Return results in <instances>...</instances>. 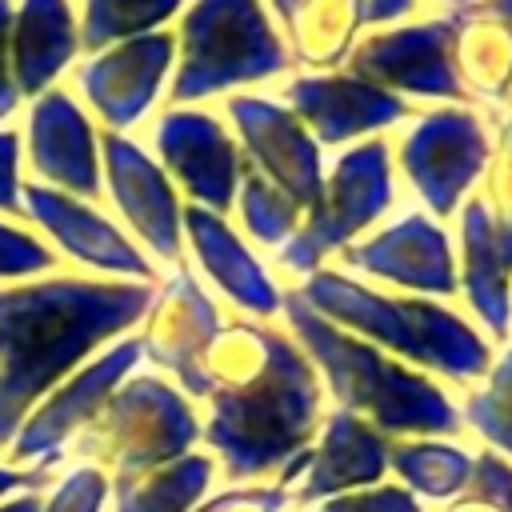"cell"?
<instances>
[{"mask_svg":"<svg viewBox=\"0 0 512 512\" xmlns=\"http://www.w3.org/2000/svg\"><path fill=\"white\" fill-rule=\"evenodd\" d=\"M292 64L264 0H192L176 28L168 100L188 108L204 96L260 84Z\"/></svg>","mask_w":512,"mask_h":512,"instance_id":"obj_5","label":"cell"},{"mask_svg":"<svg viewBox=\"0 0 512 512\" xmlns=\"http://www.w3.org/2000/svg\"><path fill=\"white\" fill-rule=\"evenodd\" d=\"M184 0H84L80 4V48L100 52L120 40H136L160 32Z\"/></svg>","mask_w":512,"mask_h":512,"instance_id":"obj_23","label":"cell"},{"mask_svg":"<svg viewBox=\"0 0 512 512\" xmlns=\"http://www.w3.org/2000/svg\"><path fill=\"white\" fill-rule=\"evenodd\" d=\"M144 356L140 336L116 340L108 352H100L96 360L80 364L68 380H60L24 420L20 436H16V456H32V452H48L56 448L76 424L96 420V412L108 404V396L124 384V376L132 372V364Z\"/></svg>","mask_w":512,"mask_h":512,"instance_id":"obj_18","label":"cell"},{"mask_svg":"<svg viewBox=\"0 0 512 512\" xmlns=\"http://www.w3.org/2000/svg\"><path fill=\"white\" fill-rule=\"evenodd\" d=\"M472 480H476V492L496 500L500 512H512V468L496 456H480L476 468H472Z\"/></svg>","mask_w":512,"mask_h":512,"instance_id":"obj_31","label":"cell"},{"mask_svg":"<svg viewBox=\"0 0 512 512\" xmlns=\"http://www.w3.org/2000/svg\"><path fill=\"white\" fill-rule=\"evenodd\" d=\"M456 36V12L420 24H400L388 32H368L348 52L344 72L392 96H432L456 104L464 100V80L456 72Z\"/></svg>","mask_w":512,"mask_h":512,"instance_id":"obj_8","label":"cell"},{"mask_svg":"<svg viewBox=\"0 0 512 512\" xmlns=\"http://www.w3.org/2000/svg\"><path fill=\"white\" fill-rule=\"evenodd\" d=\"M156 284L48 276L0 288V444L88 352L144 320Z\"/></svg>","mask_w":512,"mask_h":512,"instance_id":"obj_1","label":"cell"},{"mask_svg":"<svg viewBox=\"0 0 512 512\" xmlns=\"http://www.w3.org/2000/svg\"><path fill=\"white\" fill-rule=\"evenodd\" d=\"M488 160V128L464 104H444L416 116V124L400 140V172L432 216H452L468 188L484 176Z\"/></svg>","mask_w":512,"mask_h":512,"instance_id":"obj_7","label":"cell"},{"mask_svg":"<svg viewBox=\"0 0 512 512\" xmlns=\"http://www.w3.org/2000/svg\"><path fill=\"white\" fill-rule=\"evenodd\" d=\"M20 140L40 184L80 200L100 192V136L88 112L64 88H48L32 100Z\"/></svg>","mask_w":512,"mask_h":512,"instance_id":"obj_17","label":"cell"},{"mask_svg":"<svg viewBox=\"0 0 512 512\" xmlns=\"http://www.w3.org/2000/svg\"><path fill=\"white\" fill-rule=\"evenodd\" d=\"M160 168L188 204L228 216L244 176V152L236 136L204 108H168L152 128Z\"/></svg>","mask_w":512,"mask_h":512,"instance_id":"obj_9","label":"cell"},{"mask_svg":"<svg viewBox=\"0 0 512 512\" xmlns=\"http://www.w3.org/2000/svg\"><path fill=\"white\" fill-rule=\"evenodd\" d=\"M224 112L244 152V168L272 180L308 212L324 188V160H320V144L292 116V108L276 96L240 92V96H228Z\"/></svg>","mask_w":512,"mask_h":512,"instance_id":"obj_10","label":"cell"},{"mask_svg":"<svg viewBox=\"0 0 512 512\" xmlns=\"http://www.w3.org/2000/svg\"><path fill=\"white\" fill-rule=\"evenodd\" d=\"M284 28L288 56L316 72H328L356 48V36L364 28V0H304Z\"/></svg>","mask_w":512,"mask_h":512,"instance_id":"obj_22","label":"cell"},{"mask_svg":"<svg viewBox=\"0 0 512 512\" xmlns=\"http://www.w3.org/2000/svg\"><path fill=\"white\" fill-rule=\"evenodd\" d=\"M396 468L432 496H448L472 476V460L448 444H404L396 448Z\"/></svg>","mask_w":512,"mask_h":512,"instance_id":"obj_26","label":"cell"},{"mask_svg":"<svg viewBox=\"0 0 512 512\" xmlns=\"http://www.w3.org/2000/svg\"><path fill=\"white\" fill-rule=\"evenodd\" d=\"M184 240L200 264V272L224 292V300H232L240 312L248 316H276L284 296L272 284V276L264 272V264L252 256V248L240 240V232L228 224V216L208 212L188 204L184 208Z\"/></svg>","mask_w":512,"mask_h":512,"instance_id":"obj_20","label":"cell"},{"mask_svg":"<svg viewBox=\"0 0 512 512\" xmlns=\"http://www.w3.org/2000/svg\"><path fill=\"white\" fill-rule=\"evenodd\" d=\"M324 480H372L384 468V440L352 412H336L324 432V448L316 456V472Z\"/></svg>","mask_w":512,"mask_h":512,"instance_id":"obj_24","label":"cell"},{"mask_svg":"<svg viewBox=\"0 0 512 512\" xmlns=\"http://www.w3.org/2000/svg\"><path fill=\"white\" fill-rule=\"evenodd\" d=\"M20 208L76 264H84L92 272L120 276V280H136V284H156V268L136 248V240L128 232H120L88 200L56 192L48 184H20Z\"/></svg>","mask_w":512,"mask_h":512,"instance_id":"obj_13","label":"cell"},{"mask_svg":"<svg viewBox=\"0 0 512 512\" xmlns=\"http://www.w3.org/2000/svg\"><path fill=\"white\" fill-rule=\"evenodd\" d=\"M264 4L276 12V20H280V24H288V20H292V12H296L304 0H264Z\"/></svg>","mask_w":512,"mask_h":512,"instance_id":"obj_35","label":"cell"},{"mask_svg":"<svg viewBox=\"0 0 512 512\" xmlns=\"http://www.w3.org/2000/svg\"><path fill=\"white\" fill-rule=\"evenodd\" d=\"M52 268H56V252L40 236L16 224H0V280H32Z\"/></svg>","mask_w":512,"mask_h":512,"instance_id":"obj_28","label":"cell"},{"mask_svg":"<svg viewBox=\"0 0 512 512\" xmlns=\"http://www.w3.org/2000/svg\"><path fill=\"white\" fill-rule=\"evenodd\" d=\"M12 0H0V124L20 108V92L12 80Z\"/></svg>","mask_w":512,"mask_h":512,"instance_id":"obj_30","label":"cell"},{"mask_svg":"<svg viewBox=\"0 0 512 512\" xmlns=\"http://www.w3.org/2000/svg\"><path fill=\"white\" fill-rule=\"evenodd\" d=\"M460 292L488 332L508 336L512 320V216L472 196L460 208Z\"/></svg>","mask_w":512,"mask_h":512,"instance_id":"obj_19","label":"cell"},{"mask_svg":"<svg viewBox=\"0 0 512 512\" xmlns=\"http://www.w3.org/2000/svg\"><path fill=\"white\" fill-rule=\"evenodd\" d=\"M492 196H496V204H508V208H512V124L504 128V152H500V160H496Z\"/></svg>","mask_w":512,"mask_h":512,"instance_id":"obj_32","label":"cell"},{"mask_svg":"<svg viewBox=\"0 0 512 512\" xmlns=\"http://www.w3.org/2000/svg\"><path fill=\"white\" fill-rule=\"evenodd\" d=\"M204 380L212 392L208 436L228 452L232 472L292 452L316 424L320 380L312 360L264 324H224L204 356Z\"/></svg>","mask_w":512,"mask_h":512,"instance_id":"obj_2","label":"cell"},{"mask_svg":"<svg viewBox=\"0 0 512 512\" xmlns=\"http://www.w3.org/2000/svg\"><path fill=\"white\" fill-rule=\"evenodd\" d=\"M80 52V20L68 0H16L12 80L20 100L44 96Z\"/></svg>","mask_w":512,"mask_h":512,"instance_id":"obj_21","label":"cell"},{"mask_svg":"<svg viewBox=\"0 0 512 512\" xmlns=\"http://www.w3.org/2000/svg\"><path fill=\"white\" fill-rule=\"evenodd\" d=\"M344 264L364 272V276H376V280H388L396 288H412L424 296L460 292L452 240L424 212H404L392 224H384L380 232L348 244Z\"/></svg>","mask_w":512,"mask_h":512,"instance_id":"obj_15","label":"cell"},{"mask_svg":"<svg viewBox=\"0 0 512 512\" xmlns=\"http://www.w3.org/2000/svg\"><path fill=\"white\" fill-rule=\"evenodd\" d=\"M416 8V0H364V24H392L400 16H408Z\"/></svg>","mask_w":512,"mask_h":512,"instance_id":"obj_33","label":"cell"},{"mask_svg":"<svg viewBox=\"0 0 512 512\" xmlns=\"http://www.w3.org/2000/svg\"><path fill=\"white\" fill-rule=\"evenodd\" d=\"M280 312L296 332L304 356L324 372L328 388L344 408L368 412L388 432H456L460 412L452 400L420 372L388 360L376 344L336 328L320 312H312L300 292H288Z\"/></svg>","mask_w":512,"mask_h":512,"instance_id":"obj_4","label":"cell"},{"mask_svg":"<svg viewBox=\"0 0 512 512\" xmlns=\"http://www.w3.org/2000/svg\"><path fill=\"white\" fill-rule=\"evenodd\" d=\"M468 420L500 448L512 452V348L492 368V380L484 392L468 400Z\"/></svg>","mask_w":512,"mask_h":512,"instance_id":"obj_27","label":"cell"},{"mask_svg":"<svg viewBox=\"0 0 512 512\" xmlns=\"http://www.w3.org/2000/svg\"><path fill=\"white\" fill-rule=\"evenodd\" d=\"M20 132L16 128H0V212L4 216H20Z\"/></svg>","mask_w":512,"mask_h":512,"instance_id":"obj_29","label":"cell"},{"mask_svg":"<svg viewBox=\"0 0 512 512\" xmlns=\"http://www.w3.org/2000/svg\"><path fill=\"white\" fill-rule=\"evenodd\" d=\"M220 328H224L220 312L208 300V292L200 288V280L184 268H172L160 280V288L144 312L140 344H144V356H152L160 368L176 372L192 396H204L208 392L204 356Z\"/></svg>","mask_w":512,"mask_h":512,"instance_id":"obj_16","label":"cell"},{"mask_svg":"<svg viewBox=\"0 0 512 512\" xmlns=\"http://www.w3.org/2000/svg\"><path fill=\"white\" fill-rule=\"evenodd\" d=\"M472 16H484V20H496L500 28H508L512 36V0H480V4H464Z\"/></svg>","mask_w":512,"mask_h":512,"instance_id":"obj_34","label":"cell"},{"mask_svg":"<svg viewBox=\"0 0 512 512\" xmlns=\"http://www.w3.org/2000/svg\"><path fill=\"white\" fill-rule=\"evenodd\" d=\"M296 292L312 312H320L336 328L368 344L392 348L452 380H472L488 372V344L464 316L444 304L420 296H384L336 268H316Z\"/></svg>","mask_w":512,"mask_h":512,"instance_id":"obj_3","label":"cell"},{"mask_svg":"<svg viewBox=\"0 0 512 512\" xmlns=\"http://www.w3.org/2000/svg\"><path fill=\"white\" fill-rule=\"evenodd\" d=\"M284 104L320 148H340L408 116V100L352 72H304L284 84Z\"/></svg>","mask_w":512,"mask_h":512,"instance_id":"obj_14","label":"cell"},{"mask_svg":"<svg viewBox=\"0 0 512 512\" xmlns=\"http://www.w3.org/2000/svg\"><path fill=\"white\" fill-rule=\"evenodd\" d=\"M236 212H240L244 232L256 244H268V248H280L300 228V220H304V208L288 192H280L272 180L252 172V168H244V176H240Z\"/></svg>","mask_w":512,"mask_h":512,"instance_id":"obj_25","label":"cell"},{"mask_svg":"<svg viewBox=\"0 0 512 512\" xmlns=\"http://www.w3.org/2000/svg\"><path fill=\"white\" fill-rule=\"evenodd\" d=\"M100 180L132 236L152 256L176 264L184 252V204L160 160L124 132H100Z\"/></svg>","mask_w":512,"mask_h":512,"instance_id":"obj_11","label":"cell"},{"mask_svg":"<svg viewBox=\"0 0 512 512\" xmlns=\"http://www.w3.org/2000/svg\"><path fill=\"white\" fill-rule=\"evenodd\" d=\"M176 68V32H148L108 44L76 68V88L100 116L104 132L132 128L156 100Z\"/></svg>","mask_w":512,"mask_h":512,"instance_id":"obj_12","label":"cell"},{"mask_svg":"<svg viewBox=\"0 0 512 512\" xmlns=\"http://www.w3.org/2000/svg\"><path fill=\"white\" fill-rule=\"evenodd\" d=\"M392 152L388 140L368 136L344 148L324 172V188L316 204L304 212L300 228L280 244V264L296 276H312L324 268L328 252H344L356 236L376 224L392 208Z\"/></svg>","mask_w":512,"mask_h":512,"instance_id":"obj_6","label":"cell"}]
</instances>
